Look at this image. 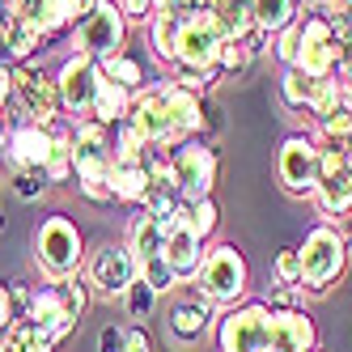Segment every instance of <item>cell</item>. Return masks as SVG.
Instances as JSON below:
<instances>
[{
	"label": "cell",
	"mask_w": 352,
	"mask_h": 352,
	"mask_svg": "<svg viewBox=\"0 0 352 352\" xmlns=\"http://www.w3.org/2000/svg\"><path fill=\"white\" fill-rule=\"evenodd\" d=\"M13 111L26 123L56 128L60 115V94H56V72L38 64H13Z\"/></svg>",
	"instance_id": "8992f818"
},
{
	"label": "cell",
	"mask_w": 352,
	"mask_h": 352,
	"mask_svg": "<svg viewBox=\"0 0 352 352\" xmlns=\"http://www.w3.org/2000/svg\"><path fill=\"white\" fill-rule=\"evenodd\" d=\"M81 272H85L89 293H98V297H123L128 285L136 280V259H132V250L123 246V242H102V246H94L89 255H85Z\"/></svg>",
	"instance_id": "8fae6325"
},
{
	"label": "cell",
	"mask_w": 352,
	"mask_h": 352,
	"mask_svg": "<svg viewBox=\"0 0 352 352\" xmlns=\"http://www.w3.org/2000/svg\"><path fill=\"white\" fill-rule=\"evenodd\" d=\"M98 81H102V64L72 52L60 68H56V94H60V115L64 119H89L94 98H98Z\"/></svg>",
	"instance_id": "30bf717a"
},
{
	"label": "cell",
	"mask_w": 352,
	"mask_h": 352,
	"mask_svg": "<svg viewBox=\"0 0 352 352\" xmlns=\"http://www.w3.org/2000/svg\"><path fill=\"white\" fill-rule=\"evenodd\" d=\"M267 318H272L267 301H238V306H230L212 327L217 352H263L267 348Z\"/></svg>",
	"instance_id": "52a82bcc"
},
{
	"label": "cell",
	"mask_w": 352,
	"mask_h": 352,
	"mask_svg": "<svg viewBox=\"0 0 352 352\" xmlns=\"http://www.w3.org/2000/svg\"><path fill=\"white\" fill-rule=\"evenodd\" d=\"M157 293H153V285H144L140 276L128 285V293H123V306H128V314L132 318H153V310H157Z\"/></svg>",
	"instance_id": "8d00e7d4"
},
{
	"label": "cell",
	"mask_w": 352,
	"mask_h": 352,
	"mask_svg": "<svg viewBox=\"0 0 352 352\" xmlns=\"http://www.w3.org/2000/svg\"><path fill=\"white\" fill-rule=\"evenodd\" d=\"M128 352H153V336H148L140 322L128 327Z\"/></svg>",
	"instance_id": "bcb514c9"
},
{
	"label": "cell",
	"mask_w": 352,
	"mask_h": 352,
	"mask_svg": "<svg viewBox=\"0 0 352 352\" xmlns=\"http://www.w3.org/2000/svg\"><path fill=\"white\" fill-rule=\"evenodd\" d=\"M98 352H128V327H102V336H98Z\"/></svg>",
	"instance_id": "7bdbcfd3"
},
{
	"label": "cell",
	"mask_w": 352,
	"mask_h": 352,
	"mask_svg": "<svg viewBox=\"0 0 352 352\" xmlns=\"http://www.w3.org/2000/svg\"><path fill=\"white\" fill-rule=\"evenodd\" d=\"M212 21L221 26L225 38H250L255 34V13H250V0H204Z\"/></svg>",
	"instance_id": "44dd1931"
},
{
	"label": "cell",
	"mask_w": 352,
	"mask_h": 352,
	"mask_svg": "<svg viewBox=\"0 0 352 352\" xmlns=\"http://www.w3.org/2000/svg\"><path fill=\"white\" fill-rule=\"evenodd\" d=\"M102 77H107V81H115V85H123V89H132V94L148 85V77H144V64H140L132 52H119V56L102 60Z\"/></svg>",
	"instance_id": "484cf974"
},
{
	"label": "cell",
	"mask_w": 352,
	"mask_h": 352,
	"mask_svg": "<svg viewBox=\"0 0 352 352\" xmlns=\"http://www.w3.org/2000/svg\"><path fill=\"white\" fill-rule=\"evenodd\" d=\"M204 250H208V242L183 221V225H174V230H170L162 255H166V263L174 267V276H179V280H195L199 263H204Z\"/></svg>",
	"instance_id": "ac0fdd59"
},
{
	"label": "cell",
	"mask_w": 352,
	"mask_h": 352,
	"mask_svg": "<svg viewBox=\"0 0 352 352\" xmlns=\"http://www.w3.org/2000/svg\"><path fill=\"white\" fill-rule=\"evenodd\" d=\"M21 318H30L38 331H47L52 336V344L60 348L72 331H77V322L68 318V310H64V301H60V293H56V285H43V289H34V297H30V306H26V314Z\"/></svg>",
	"instance_id": "2e32d148"
},
{
	"label": "cell",
	"mask_w": 352,
	"mask_h": 352,
	"mask_svg": "<svg viewBox=\"0 0 352 352\" xmlns=\"http://www.w3.org/2000/svg\"><path fill=\"white\" fill-rule=\"evenodd\" d=\"M208 9L204 0H157V13H170V17H187V13H199Z\"/></svg>",
	"instance_id": "ee69618b"
},
{
	"label": "cell",
	"mask_w": 352,
	"mask_h": 352,
	"mask_svg": "<svg viewBox=\"0 0 352 352\" xmlns=\"http://www.w3.org/2000/svg\"><path fill=\"white\" fill-rule=\"evenodd\" d=\"M123 246L132 250V259H136V267L144 263V259H153V255H162V246H166V230L157 225V217L153 212H136L132 221H128V234H123Z\"/></svg>",
	"instance_id": "ffe728a7"
},
{
	"label": "cell",
	"mask_w": 352,
	"mask_h": 352,
	"mask_svg": "<svg viewBox=\"0 0 352 352\" xmlns=\"http://www.w3.org/2000/svg\"><path fill=\"white\" fill-rule=\"evenodd\" d=\"M34 263H38L47 285H60V280H68V276H77L81 263H85L81 225L72 217H64V212L43 217L38 230H34Z\"/></svg>",
	"instance_id": "6da1fadb"
},
{
	"label": "cell",
	"mask_w": 352,
	"mask_h": 352,
	"mask_svg": "<svg viewBox=\"0 0 352 352\" xmlns=\"http://www.w3.org/2000/svg\"><path fill=\"white\" fill-rule=\"evenodd\" d=\"M297 5H301V13H318L322 5H331V0H297Z\"/></svg>",
	"instance_id": "7dc6e473"
},
{
	"label": "cell",
	"mask_w": 352,
	"mask_h": 352,
	"mask_svg": "<svg viewBox=\"0 0 352 352\" xmlns=\"http://www.w3.org/2000/svg\"><path fill=\"white\" fill-rule=\"evenodd\" d=\"M0 352H56L52 336L38 331L30 318H17L5 336H0Z\"/></svg>",
	"instance_id": "d4e9b609"
},
{
	"label": "cell",
	"mask_w": 352,
	"mask_h": 352,
	"mask_svg": "<svg viewBox=\"0 0 352 352\" xmlns=\"http://www.w3.org/2000/svg\"><path fill=\"white\" fill-rule=\"evenodd\" d=\"M128 47V17H123L119 0H98V5L72 26V52H81L89 60H111Z\"/></svg>",
	"instance_id": "5b68a950"
},
{
	"label": "cell",
	"mask_w": 352,
	"mask_h": 352,
	"mask_svg": "<svg viewBox=\"0 0 352 352\" xmlns=\"http://www.w3.org/2000/svg\"><path fill=\"white\" fill-rule=\"evenodd\" d=\"M47 47V34L30 21H9V34H5V60L9 64H34V56Z\"/></svg>",
	"instance_id": "cb8c5ba5"
},
{
	"label": "cell",
	"mask_w": 352,
	"mask_h": 352,
	"mask_svg": "<svg viewBox=\"0 0 352 352\" xmlns=\"http://www.w3.org/2000/svg\"><path fill=\"white\" fill-rule=\"evenodd\" d=\"M331 111H340V77H322V81L310 85V107H306V115L322 119V115H331Z\"/></svg>",
	"instance_id": "e575fe53"
},
{
	"label": "cell",
	"mask_w": 352,
	"mask_h": 352,
	"mask_svg": "<svg viewBox=\"0 0 352 352\" xmlns=\"http://www.w3.org/2000/svg\"><path fill=\"white\" fill-rule=\"evenodd\" d=\"M174 38H179V17L153 13V21H148V47H153V56H157L162 64L174 60Z\"/></svg>",
	"instance_id": "83f0119b"
},
{
	"label": "cell",
	"mask_w": 352,
	"mask_h": 352,
	"mask_svg": "<svg viewBox=\"0 0 352 352\" xmlns=\"http://www.w3.org/2000/svg\"><path fill=\"white\" fill-rule=\"evenodd\" d=\"M276 179L297 199L314 195V187H318V140L310 132H297L280 144V153H276Z\"/></svg>",
	"instance_id": "7c38bea8"
},
{
	"label": "cell",
	"mask_w": 352,
	"mask_h": 352,
	"mask_svg": "<svg viewBox=\"0 0 352 352\" xmlns=\"http://www.w3.org/2000/svg\"><path fill=\"white\" fill-rule=\"evenodd\" d=\"M9 187H13V195L21 204H38V199H47V191L56 183L47 179L43 166H30V170H9Z\"/></svg>",
	"instance_id": "4316f807"
},
{
	"label": "cell",
	"mask_w": 352,
	"mask_h": 352,
	"mask_svg": "<svg viewBox=\"0 0 352 352\" xmlns=\"http://www.w3.org/2000/svg\"><path fill=\"white\" fill-rule=\"evenodd\" d=\"M52 144H56V128H43V123L17 119V123H9V136H5V144H0V162H5V170L47 166Z\"/></svg>",
	"instance_id": "4fadbf2b"
},
{
	"label": "cell",
	"mask_w": 352,
	"mask_h": 352,
	"mask_svg": "<svg viewBox=\"0 0 352 352\" xmlns=\"http://www.w3.org/2000/svg\"><path fill=\"white\" fill-rule=\"evenodd\" d=\"M255 43L250 38H225L221 43V72H242L250 60H255Z\"/></svg>",
	"instance_id": "74e56055"
},
{
	"label": "cell",
	"mask_w": 352,
	"mask_h": 352,
	"mask_svg": "<svg viewBox=\"0 0 352 352\" xmlns=\"http://www.w3.org/2000/svg\"><path fill=\"white\" fill-rule=\"evenodd\" d=\"M310 352H318V348H310Z\"/></svg>",
	"instance_id": "f907efd6"
},
{
	"label": "cell",
	"mask_w": 352,
	"mask_h": 352,
	"mask_svg": "<svg viewBox=\"0 0 352 352\" xmlns=\"http://www.w3.org/2000/svg\"><path fill=\"white\" fill-rule=\"evenodd\" d=\"M170 170H174V183H179L183 204H195V199L212 195L217 174H221V157H217V148L208 140H183L170 153Z\"/></svg>",
	"instance_id": "ba28073f"
},
{
	"label": "cell",
	"mask_w": 352,
	"mask_h": 352,
	"mask_svg": "<svg viewBox=\"0 0 352 352\" xmlns=\"http://www.w3.org/2000/svg\"><path fill=\"white\" fill-rule=\"evenodd\" d=\"M162 98H166V111H170V123L183 140H195L204 132V94H191L183 89L179 81L162 77Z\"/></svg>",
	"instance_id": "e0dca14e"
},
{
	"label": "cell",
	"mask_w": 352,
	"mask_h": 352,
	"mask_svg": "<svg viewBox=\"0 0 352 352\" xmlns=\"http://www.w3.org/2000/svg\"><path fill=\"white\" fill-rule=\"evenodd\" d=\"M119 9H123V17H128V26L132 21L136 26H148L153 13H157V0H119Z\"/></svg>",
	"instance_id": "60d3db41"
},
{
	"label": "cell",
	"mask_w": 352,
	"mask_h": 352,
	"mask_svg": "<svg viewBox=\"0 0 352 352\" xmlns=\"http://www.w3.org/2000/svg\"><path fill=\"white\" fill-rule=\"evenodd\" d=\"M17 318H21V310H17V301H13V285L0 280V336H5Z\"/></svg>",
	"instance_id": "b9f144b4"
},
{
	"label": "cell",
	"mask_w": 352,
	"mask_h": 352,
	"mask_svg": "<svg viewBox=\"0 0 352 352\" xmlns=\"http://www.w3.org/2000/svg\"><path fill=\"white\" fill-rule=\"evenodd\" d=\"M128 111H132V89H123V85H115V81H98V98H94V111H89V119H98L102 128H119L123 119H128Z\"/></svg>",
	"instance_id": "7402d4cb"
},
{
	"label": "cell",
	"mask_w": 352,
	"mask_h": 352,
	"mask_svg": "<svg viewBox=\"0 0 352 352\" xmlns=\"http://www.w3.org/2000/svg\"><path fill=\"white\" fill-rule=\"evenodd\" d=\"M297 47H301V17L293 21V26H285L280 34L272 38V56L280 60L285 68H293V60H297Z\"/></svg>",
	"instance_id": "f35d334b"
},
{
	"label": "cell",
	"mask_w": 352,
	"mask_h": 352,
	"mask_svg": "<svg viewBox=\"0 0 352 352\" xmlns=\"http://www.w3.org/2000/svg\"><path fill=\"white\" fill-rule=\"evenodd\" d=\"M310 77L301 68H285L280 72V102L289 107V111H306L310 107Z\"/></svg>",
	"instance_id": "1f68e13d"
},
{
	"label": "cell",
	"mask_w": 352,
	"mask_h": 352,
	"mask_svg": "<svg viewBox=\"0 0 352 352\" xmlns=\"http://www.w3.org/2000/svg\"><path fill=\"white\" fill-rule=\"evenodd\" d=\"M148 179H153L148 157H144V162H111V170H107L111 199H119V204H132V208H144Z\"/></svg>",
	"instance_id": "d6986e66"
},
{
	"label": "cell",
	"mask_w": 352,
	"mask_h": 352,
	"mask_svg": "<svg viewBox=\"0 0 352 352\" xmlns=\"http://www.w3.org/2000/svg\"><path fill=\"white\" fill-rule=\"evenodd\" d=\"M5 136H9V111H0V144H5Z\"/></svg>",
	"instance_id": "c3c4849f"
},
{
	"label": "cell",
	"mask_w": 352,
	"mask_h": 352,
	"mask_svg": "<svg viewBox=\"0 0 352 352\" xmlns=\"http://www.w3.org/2000/svg\"><path fill=\"white\" fill-rule=\"evenodd\" d=\"M183 221H187L191 230L208 242V238L221 230V208H217V199L208 195V199H195V204H187V217H183Z\"/></svg>",
	"instance_id": "836d02e7"
},
{
	"label": "cell",
	"mask_w": 352,
	"mask_h": 352,
	"mask_svg": "<svg viewBox=\"0 0 352 352\" xmlns=\"http://www.w3.org/2000/svg\"><path fill=\"white\" fill-rule=\"evenodd\" d=\"M221 26L212 21L208 9L179 17V38H174V60L170 72H221Z\"/></svg>",
	"instance_id": "277c9868"
},
{
	"label": "cell",
	"mask_w": 352,
	"mask_h": 352,
	"mask_svg": "<svg viewBox=\"0 0 352 352\" xmlns=\"http://www.w3.org/2000/svg\"><path fill=\"white\" fill-rule=\"evenodd\" d=\"M212 301L204 297H179V301H170V310H166V331L174 344H183V348H195V344H204L208 331H212Z\"/></svg>",
	"instance_id": "9a60e30c"
},
{
	"label": "cell",
	"mask_w": 352,
	"mask_h": 352,
	"mask_svg": "<svg viewBox=\"0 0 352 352\" xmlns=\"http://www.w3.org/2000/svg\"><path fill=\"white\" fill-rule=\"evenodd\" d=\"M13 107V64L0 60V111Z\"/></svg>",
	"instance_id": "f6af8a7d"
},
{
	"label": "cell",
	"mask_w": 352,
	"mask_h": 352,
	"mask_svg": "<svg viewBox=\"0 0 352 352\" xmlns=\"http://www.w3.org/2000/svg\"><path fill=\"white\" fill-rule=\"evenodd\" d=\"M136 276H140L144 285H153V293H157V297H166V293H174V289L183 285L179 276H174V267L166 263V255H153V259H144V263L136 267Z\"/></svg>",
	"instance_id": "4dcf8cb0"
},
{
	"label": "cell",
	"mask_w": 352,
	"mask_h": 352,
	"mask_svg": "<svg viewBox=\"0 0 352 352\" xmlns=\"http://www.w3.org/2000/svg\"><path fill=\"white\" fill-rule=\"evenodd\" d=\"M301 293H327L348 272V234L344 225L318 221L301 238Z\"/></svg>",
	"instance_id": "7a4b0ae2"
},
{
	"label": "cell",
	"mask_w": 352,
	"mask_h": 352,
	"mask_svg": "<svg viewBox=\"0 0 352 352\" xmlns=\"http://www.w3.org/2000/svg\"><path fill=\"white\" fill-rule=\"evenodd\" d=\"M148 153H153V148L136 136V128H128V123L111 128V157H115V162H144Z\"/></svg>",
	"instance_id": "f546056e"
},
{
	"label": "cell",
	"mask_w": 352,
	"mask_h": 352,
	"mask_svg": "<svg viewBox=\"0 0 352 352\" xmlns=\"http://www.w3.org/2000/svg\"><path fill=\"white\" fill-rule=\"evenodd\" d=\"M128 128H136V136L153 148V153H174L183 144V136L174 132L170 111H166V98H162V81H148L144 89L132 94V111H128Z\"/></svg>",
	"instance_id": "9c48e42d"
},
{
	"label": "cell",
	"mask_w": 352,
	"mask_h": 352,
	"mask_svg": "<svg viewBox=\"0 0 352 352\" xmlns=\"http://www.w3.org/2000/svg\"><path fill=\"white\" fill-rule=\"evenodd\" d=\"M318 144H348L352 140V111H331V115H322L314 119V132H310Z\"/></svg>",
	"instance_id": "f1b7e54d"
},
{
	"label": "cell",
	"mask_w": 352,
	"mask_h": 352,
	"mask_svg": "<svg viewBox=\"0 0 352 352\" xmlns=\"http://www.w3.org/2000/svg\"><path fill=\"white\" fill-rule=\"evenodd\" d=\"M250 13H255V30L276 38L285 26H293L301 17V5L297 0H250Z\"/></svg>",
	"instance_id": "603a6c76"
},
{
	"label": "cell",
	"mask_w": 352,
	"mask_h": 352,
	"mask_svg": "<svg viewBox=\"0 0 352 352\" xmlns=\"http://www.w3.org/2000/svg\"><path fill=\"white\" fill-rule=\"evenodd\" d=\"M195 293L204 297V301H212V306H238V301H246V293H250V267H246V255L238 246H230V242H217V246H208L204 250V263H199V272H195Z\"/></svg>",
	"instance_id": "3957f363"
},
{
	"label": "cell",
	"mask_w": 352,
	"mask_h": 352,
	"mask_svg": "<svg viewBox=\"0 0 352 352\" xmlns=\"http://www.w3.org/2000/svg\"><path fill=\"white\" fill-rule=\"evenodd\" d=\"M336 77L352 81V30H336Z\"/></svg>",
	"instance_id": "ab89813d"
},
{
	"label": "cell",
	"mask_w": 352,
	"mask_h": 352,
	"mask_svg": "<svg viewBox=\"0 0 352 352\" xmlns=\"http://www.w3.org/2000/svg\"><path fill=\"white\" fill-rule=\"evenodd\" d=\"M318 348V327L301 306H276L267 318V348L263 352H310Z\"/></svg>",
	"instance_id": "5bb4252c"
},
{
	"label": "cell",
	"mask_w": 352,
	"mask_h": 352,
	"mask_svg": "<svg viewBox=\"0 0 352 352\" xmlns=\"http://www.w3.org/2000/svg\"><path fill=\"white\" fill-rule=\"evenodd\" d=\"M272 280L276 285H289V289H301V250L297 246H280V250H276Z\"/></svg>",
	"instance_id": "d590c367"
},
{
	"label": "cell",
	"mask_w": 352,
	"mask_h": 352,
	"mask_svg": "<svg viewBox=\"0 0 352 352\" xmlns=\"http://www.w3.org/2000/svg\"><path fill=\"white\" fill-rule=\"evenodd\" d=\"M5 34H9V21L0 17V56H5Z\"/></svg>",
	"instance_id": "681fc988"
},
{
	"label": "cell",
	"mask_w": 352,
	"mask_h": 352,
	"mask_svg": "<svg viewBox=\"0 0 352 352\" xmlns=\"http://www.w3.org/2000/svg\"><path fill=\"white\" fill-rule=\"evenodd\" d=\"M56 293H60V301H64V310H68V318L81 327V318H85V310H89V285L81 280V276H68V280H60L56 285Z\"/></svg>",
	"instance_id": "d6a6232c"
}]
</instances>
